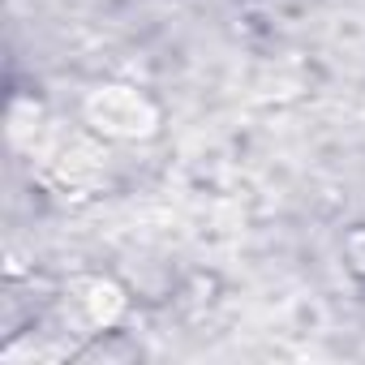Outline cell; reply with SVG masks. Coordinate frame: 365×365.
Instances as JSON below:
<instances>
[{
  "label": "cell",
  "instance_id": "6da1fadb",
  "mask_svg": "<svg viewBox=\"0 0 365 365\" xmlns=\"http://www.w3.org/2000/svg\"><path fill=\"white\" fill-rule=\"evenodd\" d=\"M86 120L108 138H142L155 129L159 112L129 86H99L86 99Z\"/></svg>",
  "mask_w": 365,
  "mask_h": 365
}]
</instances>
